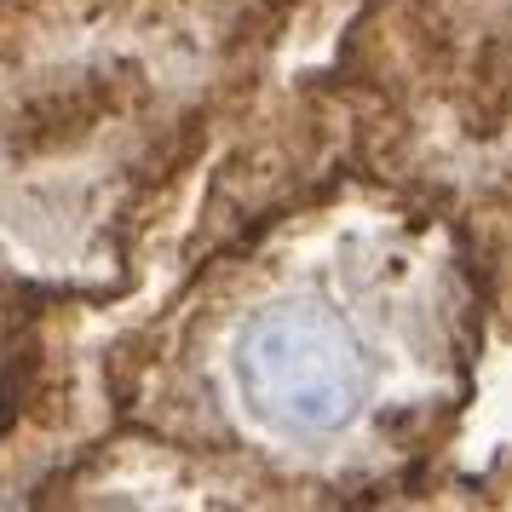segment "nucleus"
<instances>
[{"instance_id": "nucleus-1", "label": "nucleus", "mask_w": 512, "mask_h": 512, "mask_svg": "<svg viewBox=\"0 0 512 512\" xmlns=\"http://www.w3.org/2000/svg\"><path fill=\"white\" fill-rule=\"evenodd\" d=\"M236 386L282 432H334L363 403V363L323 311H265L236 346Z\"/></svg>"}]
</instances>
